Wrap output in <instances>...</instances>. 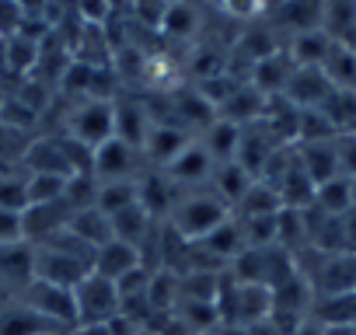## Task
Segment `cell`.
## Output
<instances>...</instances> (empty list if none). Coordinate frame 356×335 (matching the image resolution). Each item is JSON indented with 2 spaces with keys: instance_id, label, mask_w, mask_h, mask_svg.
I'll use <instances>...</instances> for the list:
<instances>
[{
  "instance_id": "obj_1",
  "label": "cell",
  "mask_w": 356,
  "mask_h": 335,
  "mask_svg": "<svg viewBox=\"0 0 356 335\" xmlns=\"http://www.w3.org/2000/svg\"><path fill=\"white\" fill-rule=\"evenodd\" d=\"M224 220H231V206L213 193H196V196H186V199H178L175 203V210H171V217H168V227L182 238V241H189V245H196V241H203L207 234H213Z\"/></svg>"
},
{
  "instance_id": "obj_2",
  "label": "cell",
  "mask_w": 356,
  "mask_h": 335,
  "mask_svg": "<svg viewBox=\"0 0 356 335\" xmlns=\"http://www.w3.org/2000/svg\"><path fill=\"white\" fill-rule=\"evenodd\" d=\"M217 311L220 321L234 325V328H259L269 321L273 314V290L266 286H252V283H224L220 297H217Z\"/></svg>"
},
{
  "instance_id": "obj_3",
  "label": "cell",
  "mask_w": 356,
  "mask_h": 335,
  "mask_svg": "<svg viewBox=\"0 0 356 335\" xmlns=\"http://www.w3.org/2000/svg\"><path fill=\"white\" fill-rule=\"evenodd\" d=\"M67 136L74 140V143H81V147H88L91 154L102 147V143H108L112 136H115V101H105V98H88V101H81L74 112H70V119H67Z\"/></svg>"
},
{
  "instance_id": "obj_4",
  "label": "cell",
  "mask_w": 356,
  "mask_h": 335,
  "mask_svg": "<svg viewBox=\"0 0 356 335\" xmlns=\"http://www.w3.org/2000/svg\"><path fill=\"white\" fill-rule=\"evenodd\" d=\"M74 300H77V328L81 325H108L115 314H122L119 286L112 279L95 276V272L77 283Z\"/></svg>"
},
{
  "instance_id": "obj_5",
  "label": "cell",
  "mask_w": 356,
  "mask_h": 335,
  "mask_svg": "<svg viewBox=\"0 0 356 335\" xmlns=\"http://www.w3.org/2000/svg\"><path fill=\"white\" fill-rule=\"evenodd\" d=\"M25 304L35 307L42 318H49L53 325H60L67 332L77 328V300H74V290H67V286L32 279V286L25 290Z\"/></svg>"
},
{
  "instance_id": "obj_6",
  "label": "cell",
  "mask_w": 356,
  "mask_h": 335,
  "mask_svg": "<svg viewBox=\"0 0 356 335\" xmlns=\"http://www.w3.org/2000/svg\"><path fill=\"white\" fill-rule=\"evenodd\" d=\"M91 276V265L74 259V255H63L56 248H35V279L42 283H53V286H67V290H77V283Z\"/></svg>"
},
{
  "instance_id": "obj_7",
  "label": "cell",
  "mask_w": 356,
  "mask_h": 335,
  "mask_svg": "<svg viewBox=\"0 0 356 335\" xmlns=\"http://www.w3.org/2000/svg\"><path fill=\"white\" fill-rule=\"evenodd\" d=\"M136 154L129 143H122L119 136H112L108 143H102L91 154V175L98 182H126L133 179V168H136Z\"/></svg>"
},
{
  "instance_id": "obj_8",
  "label": "cell",
  "mask_w": 356,
  "mask_h": 335,
  "mask_svg": "<svg viewBox=\"0 0 356 335\" xmlns=\"http://www.w3.org/2000/svg\"><path fill=\"white\" fill-rule=\"evenodd\" d=\"M332 91H335V84L328 81V74H325L321 67H297L293 77H290V84H286V95H283V98L293 101L300 112H307V108H321Z\"/></svg>"
},
{
  "instance_id": "obj_9",
  "label": "cell",
  "mask_w": 356,
  "mask_h": 335,
  "mask_svg": "<svg viewBox=\"0 0 356 335\" xmlns=\"http://www.w3.org/2000/svg\"><path fill=\"white\" fill-rule=\"evenodd\" d=\"M0 335H67V328L53 325L25 300H8L0 304Z\"/></svg>"
},
{
  "instance_id": "obj_10",
  "label": "cell",
  "mask_w": 356,
  "mask_h": 335,
  "mask_svg": "<svg viewBox=\"0 0 356 335\" xmlns=\"http://www.w3.org/2000/svg\"><path fill=\"white\" fill-rule=\"evenodd\" d=\"M189 143H193V133L182 129L178 122H154V129H150V136L143 143V157L164 172V168L182 154Z\"/></svg>"
},
{
  "instance_id": "obj_11",
  "label": "cell",
  "mask_w": 356,
  "mask_h": 335,
  "mask_svg": "<svg viewBox=\"0 0 356 335\" xmlns=\"http://www.w3.org/2000/svg\"><path fill=\"white\" fill-rule=\"evenodd\" d=\"M213 157L207 154V147L200 143V140H193L182 154H178L168 168H164V179L171 182V186H200V182H207L210 175H213Z\"/></svg>"
},
{
  "instance_id": "obj_12",
  "label": "cell",
  "mask_w": 356,
  "mask_h": 335,
  "mask_svg": "<svg viewBox=\"0 0 356 335\" xmlns=\"http://www.w3.org/2000/svg\"><path fill=\"white\" fill-rule=\"evenodd\" d=\"M314 297H332V293H349L356 290V255L342 252V255H325L321 269L311 279Z\"/></svg>"
},
{
  "instance_id": "obj_13",
  "label": "cell",
  "mask_w": 356,
  "mask_h": 335,
  "mask_svg": "<svg viewBox=\"0 0 356 335\" xmlns=\"http://www.w3.org/2000/svg\"><path fill=\"white\" fill-rule=\"evenodd\" d=\"M140 265H143V252L133 248V245H126V241H115V238H112L105 248L95 252V265H91V272L102 276V279L119 283V279H126L129 272H136Z\"/></svg>"
},
{
  "instance_id": "obj_14",
  "label": "cell",
  "mask_w": 356,
  "mask_h": 335,
  "mask_svg": "<svg viewBox=\"0 0 356 335\" xmlns=\"http://www.w3.org/2000/svg\"><path fill=\"white\" fill-rule=\"evenodd\" d=\"M293 70H297V63H293L286 53H269V56L255 60L248 84H252L255 91H262L266 98H280V95H286V84H290Z\"/></svg>"
},
{
  "instance_id": "obj_15",
  "label": "cell",
  "mask_w": 356,
  "mask_h": 335,
  "mask_svg": "<svg viewBox=\"0 0 356 335\" xmlns=\"http://www.w3.org/2000/svg\"><path fill=\"white\" fill-rule=\"evenodd\" d=\"M150 129H154V119H150V112H147L140 101H133V98H115V136H119L122 143H129L133 150L143 154V143H147Z\"/></svg>"
},
{
  "instance_id": "obj_16",
  "label": "cell",
  "mask_w": 356,
  "mask_h": 335,
  "mask_svg": "<svg viewBox=\"0 0 356 335\" xmlns=\"http://www.w3.org/2000/svg\"><path fill=\"white\" fill-rule=\"evenodd\" d=\"M0 279L29 290L35 279V245L15 241V245H0Z\"/></svg>"
},
{
  "instance_id": "obj_17",
  "label": "cell",
  "mask_w": 356,
  "mask_h": 335,
  "mask_svg": "<svg viewBox=\"0 0 356 335\" xmlns=\"http://www.w3.org/2000/svg\"><path fill=\"white\" fill-rule=\"evenodd\" d=\"M196 245H200V252H203V255H210L217 265H220V262H227V265H231V262L248 248V245H245V231H241V220H238V217L224 220L213 234H207V238H203V241H196Z\"/></svg>"
},
{
  "instance_id": "obj_18",
  "label": "cell",
  "mask_w": 356,
  "mask_h": 335,
  "mask_svg": "<svg viewBox=\"0 0 356 335\" xmlns=\"http://www.w3.org/2000/svg\"><path fill=\"white\" fill-rule=\"evenodd\" d=\"M297 150V161L307 172V179L314 186H325L332 179H339V157H335V140H325V143H304V147H293Z\"/></svg>"
},
{
  "instance_id": "obj_19",
  "label": "cell",
  "mask_w": 356,
  "mask_h": 335,
  "mask_svg": "<svg viewBox=\"0 0 356 335\" xmlns=\"http://www.w3.org/2000/svg\"><path fill=\"white\" fill-rule=\"evenodd\" d=\"M266 105H269V98H266L262 91H255L252 84H241V88L220 105V119H227V122H234V126H252V122H259V119L266 115Z\"/></svg>"
},
{
  "instance_id": "obj_20",
  "label": "cell",
  "mask_w": 356,
  "mask_h": 335,
  "mask_svg": "<svg viewBox=\"0 0 356 335\" xmlns=\"http://www.w3.org/2000/svg\"><path fill=\"white\" fill-rule=\"evenodd\" d=\"M241 133H245V126H234V122H227V119H217V122L203 133L200 143L207 147V154L213 157V164H231V161H238Z\"/></svg>"
},
{
  "instance_id": "obj_21",
  "label": "cell",
  "mask_w": 356,
  "mask_h": 335,
  "mask_svg": "<svg viewBox=\"0 0 356 335\" xmlns=\"http://www.w3.org/2000/svg\"><path fill=\"white\" fill-rule=\"evenodd\" d=\"M171 182L164 179V172H147V175H140V206L147 210V217L150 220H157L161 213L164 217H171V210H175V196H171Z\"/></svg>"
},
{
  "instance_id": "obj_22",
  "label": "cell",
  "mask_w": 356,
  "mask_h": 335,
  "mask_svg": "<svg viewBox=\"0 0 356 335\" xmlns=\"http://www.w3.org/2000/svg\"><path fill=\"white\" fill-rule=\"evenodd\" d=\"M238 220H259V217H276L280 210H283V199H280V193H276V186H269V182H262V179H255L252 182V189L238 199Z\"/></svg>"
},
{
  "instance_id": "obj_23",
  "label": "cell",
  "mask_w": 356,
  "mask_h": 335,
  "mask_svg": "<svg viewBox=\"0 0 356 335\" xmlns=\"http://www.w3.org/2000/svg\"><path fill=\"white\" fill-rule=\"evenodd\" d=\"M318 112L328 119V126L335 129V136L356 133V88H335Z\"/></svg>"
},
{
  "instance_id": "obj_24",
  "label": "cell",
  "mask_w": 356,
  "mask_h": 335,
  "mask_svg": "<svg viewBox=\"0 0 356 335\" xmlns=\"http://www.w3.org/2000/svg\"><path fill=\"white\" fill-rule=\"evenodd\" d=\"M70 234H77L88 248H105L108 241H112V220L98 210V206H88V210H77L74 217H70Z\"/></svg>"
},
{
  "instance_id": "obj_25",
  "label": "cell",
  "mask_w": 356,
  "mask_h": 335,
  "mask_svg": "<svg viewBox=\"0 0 356 335\" xmlns=\"http://www.w3.org/2000/svg\"><path fill=\"white\" fill-rule=\"evenodd\" d=\"M140 203V179H126V182H98V199L95 206L112 220L115 213L129 210Z\"/></svg>"
},
{
  "instance_id": "obj_26",
  "label": "cell",
  "mask_w": 356,
  "mask_h": 335,
  "mask_svg": "<svg viewBox=\"0 0 356 335\" xmlns=\"http://www.w3.org/2000/svg\"><path fill=\"white\" fill-rule=\"evenodd\" d=\"M311 318L318 325H356V290L332 293V297H314Z\"/></svg>"
},
{
  "instance_id": "obj_27",
  "label": "cell",
  "mask_w": 356,
  "mask_h": 335,
  "mask_svg": "<svg viewBox=\"0 0 356 335\" xmlns=\"http://www.w3.org/2000/svg\"><path fill=\"white\" fill-rule=\"evenodd\" d=\"M210 182H213L217 196H220L227 206H238V199L252 189V182H255V179L245 172V168H241L238 161H231V164H217V168H213Z\"/></svg>"
},
{
  "instance_id": "obj_28",
  "label": "cell",
  "mask_w": 356,
  "mask_h": 335,
  "mask_svg": "<svg viewBox=\"0 0 356 335\" xmlns=\"http://www.w3.org/2000/svg\"><path fill=\"white\" fill-rule=\"evenodd\" d=\"M150 227H154V220L147 217V210H143L140 203L112 217V238H115V241H126V245H133V248H140V252H143V241H147Z\"/></svg>"
},
{
  "instance_id": "obj_29",
  "label": "cell",
  "mask_w": 356,
  "mask_h": 335,
  "mask_svg": "<svg viewBox=\"0 0 356 335\" xmlns=\"http://www.w3.org/2000/svg\"><path fill=\"white\" fill-rule=\"evenodd\" d=\"M321 32L339 46H353L356 42V4H325Z\"/></svg>"
},
{
  "instance_id": "obj_30",
  "label": "cell",
  "mask_w": 356,
  "mask_h": 335,
  "mask_svg": "<svg viewBox=\"0 0 356 335\" xmlns=\"http://www.w3.org/2000/svg\"><path fill=\"white\" fill-rule=\"evenodd\" d=\"M314 206L325 213V217H346L353 210V193H349V179H332L325 186L314 189Z\"/></svg>"
},
{
  "instance_id": "obj_31",
  "label": "cell",
  "mask_w": 356,
  "mask_h": 335,
  "mask_svg": "<svg viewBox=\"0 0 356 335\" xmlns=\"http://www.w3.org/2000/svg\"><path fill=\"white\" fill-rule=\"evenodd\" d=\"M276 15H280V25L290 28L293 39H297V35H307V32H318V28H321L325 4H304V8H300V4H286V8H280Z\"/></svg>"
},
{
  "instance_id": "obj_32",
  "label": "cell",
  "mask_w": 356,
  "mask_h": 335,
  "mask_svg": "<svg viewBox=\"0 0 356 335\" xmlns=\"http://www.w3.org/2000/svg\"><path fill=\"white\" fill-rule=\"evenodd\" d=\"M200 28V11L189 4H164V18H161V32L168 39H193Z\"/></svg>"
},
{
  "instance_id": "obj_33",
  "label": "cell",
  "mask_w": 356,
  "mask_h": 335,
  "mask_svg": "<svg viewBox=\"0 0 356 335\" xmlns=\"http://www.w3.org/2000/svg\"><path fill=\"white\" fill-rule=\"evenodd\" d=\"M321 70L328 74V81L335 88H356V49L353 46H332L328 60L321 63Z\"/></svg>"
},
{
  "instance_id": "obj_34",
  "label": "cell",
  "mask_w": 356,
  "mask_h": 335,
  "mask_svg": "<svg viewBox=\"0 0 356 335\" xmlns=\"http://www.w3.org/2000/svg\"><path fill=\"white\" fill-rule=\"evenodd\" d=\"M29 206H32V203H29V179H18V175L0 172V210L25 213Z\"/></svg>"
},
{
  "instance_id": "obj_35",
  "label": "cell",
  "mask_w": 356,
  "mask_h": 335,
  "mask_svg": "<svg viewBox=\"0 0 356 335\" xmlns=\"http://www.w3.org/2000/svg\"><path fill=\"white\" fill-rule=\"evenodd\" d=\"M335 157H339V175L356 179V133L335 136Z\"/></svg>"
},
{
  "instance_id": "obj_36",
  "label": "cell",
  "mask_w": 356,
  "mask_h": 335,
  "mask_svg": "<svg viewBox=\"0 0 356 335\" xmlns=\"http://www.w3.org/2000/svg\"><path fill=\"white\" fill-rule=\"evenodd\" d=\"M15 241H25V234H22V213L0 210V245H15Z\"/></svg>"
},
{
  "instance_id": "obj_37",
  "label": "cell",
  "mask_w": 356,
  "mask_h": 335,
  "mask_svg": "<svg viewBox=\"0 0 356 335\" xmlns=\"http://www.w3.org/2000/svg\"><path fill=\"white\" fill-rule=\"evenodd\" d=\"M293 335H325V328H321L314 318H304V321H300V328H297Z\"/></svg>"
},
{
  "instance_id": "obj_38",
  "label": "cell",
  "mask_w": 356,
  "mask_h": 335,
  "mask_svg": "<svg viewBox=\"0 0 356 335\" xmlns=\"http://www.w3.org/2000/svg\"><path fill=\"white\" fill-rule=\"evenodd\" d=\"M325 335H356V325H321Z\"/></svg>"
},
{
  "instance_id": "obj_39",
  "label": "cell",
  "mask_w": 356,
  "mask_h": 335,
  "mask_svg": "<svg viewBox=\"0 0 356 335\" xmlns=\"http://www.w3.org/2000/svg\"><path fill=\"white\" fill-rule=\"evenodd\" d=\"M349 193H353V210H356V179H349Z\"/></svg>"
},
{
  "instance_id": "obj_40",
  "label": "cell",
  "mask_w": 356,
  "mask_h": 335,
  "mask_svg": "<svg viewBox=\"0 0 356 335\" xmlns=\"http://www.w3.org/2000/svg\"><path fill=\"white\" fill-rule=\"evenodd\" d=\"M136 335H154V332H147V328H140V332H136Z\"/></svg>"
},
{
  "instance_id": "obj_41",
  "label": "cell",
  "mask_w": 356,
  "mask_h": 335,
  "mask_svg": "<svg viewBox=\"0 0 356 335\" xmlns=\"http://www.w3.org/2000/svg\"><path fill=\"white\" fill-rule=\"evenodd\" d=\"M67 335H70V332H67Z\"/></svg>"
}]
</instances>
